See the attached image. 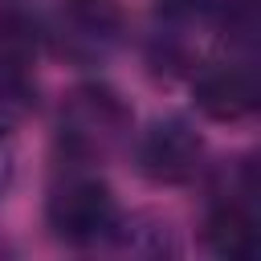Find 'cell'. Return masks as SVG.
Returning a JSON list of instances; mask_svg holds the SVG:
<instances>
[{"label": "cell", "mask_w": 261, "mask_h": 261, "mask_svg": "<svg viewBox=\"0 0 261 261\" xmlns=\"http://www.w3.org/2000/svg\"><path fill=\"white\" fill-rule=\"evenodd\" d=\"M49 228L61 237V241H73V245H90L98 237H106L114 228V196L102 179H90V175H73L65 184L53 188L49 196Z\"/></svg>", "instance_id": "obj_1"}, {"label": "cell", "mask_w": 261, "mask_h": 261, "mask_svg": "<svg viewBox=\"0 0 261 261\" xmlns=\"http://www.w3.org/2000/svg\"><path fill=\"white\" fill-rule=\"evenodd\" d=\"M200 155H204L200 135L179 118L155 122L139 139V167L155 184H188L200 171Z\"/></svg>", "instance_id": "obj_2"}, {"label": "cell", "mask_w": 261, "mask_h": 261, "mask_svg": "<svg viewBox=\"0 0 261 261\" xmlns=\"http://www.w3.org/2000/svg\"><path fill=\"white\" fill-rule=\"evenodd\" d=\"M126 122H130V114L122 110V102L110 90H82V94H73V102L65 110V130L86 151H106L110 143H118Z\"/></svg>", "instance_id": "obj_3"}, {"label": "cell", "mask_w": 261, "mask_h": 261, "mask_svg": "<svg viewBox=\"0 0 261 261\" xmlns=\"http://www.w3.org/2000/svg\"><path fill=\"white\" fill-rule=\"evenodd\" d=\"M192 94H196V106L208 118L241 122L257 106V77L249 69H241V65H216V69H204L196 77Z\"/></svg>", "instance_id": "obj_4"}, {"label": "cell", "mask_w": 261, "mask_h": 261, "mask_svg": "<svg viewBox=\"0 0 261 261\" xmlns=\"http://www.w3.org/2000/svg\"><path fill=\"white\" fill-rule=\"evenodd\" d=\"M208 245L220 253V257H253L261 237H257V220L253 212L241 204V200H224L212 216H208V228H204Z\"/></svg>", "instance_id": "obj_5"}, {"label": "cell", "mask_w": 261, "mask_h": 261, "mask_svg": "<svg viewBox=\"0 0 261 261\" xmlns=\"http://www.w3.org/2000/svg\"><path fill=\"white\" fill-rule=\"evenodd\" d=\"M61 20L73 37L106 45L122 33L126 12H122V0H61Z\"/></svg>", "instance_id": "obj_6"}, {"label": "cell", "mask_w": 261, "mask_h": 261, "mask_svg": "<svg viewBox=\"0 0 261 261\" xmlns=\"http://www.w3.org/2000/svg\"><path fill=\"white\" fill-rule=\"evenodd\" d=\"M37 57V24L24 12H0V69L20 73Z\"/></svg>", "instance_id": "obj_7"}, {"label": "cell", "mask_w": 261, "mask_h": 261, "mask_svg": "<svg viewBox=\"0 0 261 261\" xmlns=\"http://www.w3.org/2000/svg\"><path fill=\"white\" fill-rule=\"evenodd\" d=\"M220 0H159V12L163 16H175V20H192V16H204L212 12Z\"/></svg>", "instance_id": "obj_8"}, {"label": "cell", "mask_w": 261, "mask_h": 261, "mask_svg": "<svg viewBox=\"0 0 261 261\" xmlns=\"http://www.w3.org/2000/svg\"><path fill=\"white\" fill-rule=\"evenodd\" d=\"M12 179V151H8V126H0V192Z\"/></svg>", "instance_id": "obj_9"}]
</instances>
